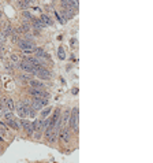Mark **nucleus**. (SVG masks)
Instances as JSON below:
<instances>
[{"mask_svg":"<svg viewBox=\"0 0 153 163\" xmlns=\"http://www.w3.org/2000/svg\"><path fill=\"white\" fill-rule=\"evenodd\" d=\"M68 127L74 132L75 134H78V129H79V110L78 106L72 107L70 110V121H68Z\"/></svg>","mask_w":153,"mask_h":163,"instance_id":"obj_1","label":"nucleus"},{"mask_svg":"<svg viewBox=\"0 0 153 163\" xmlns=\"http://www.w3.org/2000/svg\"><path fill=\"white\" fill-rule=\"evenodd\" d=\"M21 130H23V133H25L29 139H32L33 132H34L33 122H30L29 119H21Z\"/></svg>","mask_w":153,"mask_h":163,"instance_id":"obj_2","label":"nucleus"},{"mask_svg":"<svg viewBox=\"0 0 153 163\" xmlns=\"http://www.w3.org/2000/svg\"><path fill=\"white\" fill-rule=\"evenodd\" d=\"M18 47L23 51V52H26V54H29V52L32 54V52H34V50H36L34 43H33V41H27V40H25V38L18 41Z\"/></svg>","mask_w":153,"mask_h":163,"instance_id":"obj_3","label":"nucleus"},{"mask_svg":"<svg viewBox=\"0 0 153 163\" xmlns=\"http://www.w3.org/2000/svg\"><path fill=\"white\" fill-rule=\"evenodd\" d=\"M29 95L32 96V99L42 100V99H49V93H47L42 89H29Z\"/></svg>","mask_w":153,"mask_h":163,"instance_id":"obj_4","label":"nucleus"},{"mask_svg":"<svg viewBox=\"0 0 153 163\" xmlns=\"http://www.w3.org/2000/svg\"><path fill=\"white\" fill-rule=\"evenodd\" d=\"M14 111L18 114L19 119H25L26 118V113H25V106H23L22 100H18L14 103Z\"/></svg>","mask_w":153,"mask_h":163,"instance_id":"obj_5","label":"nucleus"},{"mask_svg":"<svg viewBox=\"0 0 153 163\" xmlns=\"http://www.w3.org/2000/svg\"><path fill=\"white\" fill-rule=\"evenodd\" d=\"M18 67H21L23 70V71H26L27 74H32V76H36V69L33 67L32 64L29 63V62H27L26 59H25V60H22V62H19V66Z\"/></svg>","mask_w":153,"mask_h":163,"instance_id":"obj_6","label":"nucleus"},{"mask_svg":"<svg viewBox=\"0 0 153 163\" xmlns=\"http://www.w3.org/2000/svg\"><path fill=\"white\" fill-rule=\"evenodd\" d=\"M36 76L38 78H41V80H51V78H52V73H51L49 70L44 66V67H41V69H38V70H37Z\"/></svg>","mask_w":153,"mask_h":163,"instance_id":"obj_7","label":"nucleus"},{"mask_svg":"<svg viewBox=\"0 0 153 163\" xmlns=\"http://www.w3.org/2000/svg\"><path fill=\"white\" fill-rule=\"evenodd\" d=\"M6 125H7V127H8V129H13V130H15V132L21 130V119H19V118L10 119V121H7V122H6Z\"/></svg>","mask_w":153,"mask_h":163,"instance_id":"obj_8","label":"nucleus"},{"mask_svg":"<svg viewBox=\"0 0 153 163\" xmlns=\"http://www.w3.org/2000/svg\"><path fill=\"white\" fill-rule=\"evenodd\" d=\"M1 106H3V108L4 110H8V111H11V113H14V100L11 99V97H7V96H4L3 99H1Z\"/></svg>","mask_w":153,"mask_h":163,"instance_id":"obj_9","label":"nucleus"},{"mask_svg":"<svg viewBox=\"0 0 153 163\" xmlns=\"http://www.w3.org/2000/svg\"><path fill=\"white\" fill-rule=\"evenodd\" d=\"M60 115H62V108H60V107H58V108L54 111L52 117H49L51 123H52V125H56V122H58L59 119H60Z\"/></svg>","mask_w":153,"mask_h":163,"instance_id":"obj_10","label":"nucleus"},{"mask_svg":"<svg viewBox=\"0 0 153 163\" xmlns=\"http://www.w3.org/2000/svg\"><path fill=\"white\" fill-rule=\"evenodd\" d=\"M40 21L44 23V26H52V25H54V21H52V18H51V17H48L47 14H41Z\"/></svg>","mask_w":153,"mask_h":163,"instance_id":"obj_11","label":"nucleus"},{"mask_svg":"<svg viewBox=\"0 0 153 163\" xmlns=\"http://www.w3.org/2000/svg\"><path fill=\"white\" fill-rule=\"evenodd\" d=\"M34 52H36L37 58H38V60H42V59H49V56H48V54L45 52L42 48H36L34 50Z\"/></svg>","mask_w":153,"mask_h":163,"instance_id":"obj_12","label":"nucleus"},{"mask_svg":"<svg viewBox=\"0 0 153 163\" xmlns=\"http://www.w3.org/2000/svg\"><path fill=\"white\" fill-rule=\"evenodd\" d=\"M1 32L4 33V34H6L7 37H8V36H11V34L14 33V27H13V25H11L10 22L4 23V26H3V30H1Z\"/></svg>","mask_w":153,"mask_h":163,"instance_id":"obj_13","label":"nucleus"},{"mask_svg":"<svg viewBox=\"0 0 153 163\" xmlns=\"http://www.w3.org/2000/svg\"><path fill=\"white\" fill-rule=\"evenodd\" d=\"M29 85L32 89H44V85H42V82L37 81V80H30L29 81Z\"/></svg>","mask_w":153,"mask_h":163,"instance_id":"obj_14","label":"nucleus"},{"mask_svg":"<svg viewBox=\"0 0 153 163\" xmlns=\"http://www.w3.org/2000/svg\"><path fill=\"white\" fill-rule=\"evenodd\" d=\"M51 113H52V107L47 106V108H45V110H41V117H40V119H45V118H48Z\"/></svg>","mask_w":153,"mask_h":163,"instance_id":"obj_15","label":"nucleus"},{"mask_svg":"<svg viewBox=\"0 0 153 163\" xmlns=\"http://www.w3.org/2000/svg\"><path fill=\"white\" fill-rule=\"evenodd\" d=\"M32 27H36V30H40V29H42V27H44V23L41 22L40 19H34V18H33Z\"/></svg>","mask_w":153,"mask_h":163,"instance_id":"obj_16","label":"nucleus"},{"mask_svg":"<svg viewBox=\"0 0 153 163\" xmlns=\"http://www.w3.org/2000/svg\"><path fill=\"white\" fill-rule=\"evenodd\" d=\"M32 140H34V141H41V140H42V132H33Z\"/></svg>","mask_w":153,"mask_h":163,"instance_id":"obj_17","label":"nucleus"},{"mask_svg":"<svg viewBox=\"0 0 153 163\" xmlns=\"http://www.w3.org/2000/svg\"><path fill=\"white\" fill-rule=\"evenodd\" d=\"M21 29H22V32L29 33L30 30H32V25H30V23H27V22H25L22 26H21Z\"/></svg>","mask_w":153,"mask_h":163,"instance_id":"obj_18","label":"nucleus"},{"mask_svg":"<svg viewBox=\"0 0 153 163\" xmlns=\"http://www.w3.org/2000/svg\"><path fill=\"white\" fill-rule=\"evenodd\" d=\"M10 62H11V63H14L15 66H19V62H21V60H19V56H18V55L13 54V55H11V60H10Z\"/></svg>","mask_w":153,"mask_h":163,"instance_id":"obj_19","label":"nucleus"},{"mask_svg":"<svg viewBox=\"0 0 153 163\" xmlns=\"http://www.w3.org/2000/svg\"><path fill=\"white\" fill-rule=\"evenodd\" d=\"M58 56H59V59H66V52H64V50H63V47H59V50H58Z\"/></svg>","mask_w":153,"mask_h":163,"instance_id":"obj_20","label":"nucleus"},{"mask_svg":"<svg viewBox=\"0 0 153 163\" xmlns=\"http://www.w3.org/2000/svg\"><path fill=\"white\" fill-rule=\"evenodd\" d=\"M21 40V38H19V34L18 33H15L14 32L13 34H11V41H13V43H15V44H18V41Z\"/></svg>","mask_w":153,"mask_h":163,"instance_id":"obj_21","label":"nucleus"},{"mask_svg":"<svg viewBox=\"0 0 153 163\" xmlns=\"http://www.w3.org/2000/svg\"><path fill=\"white\" fill-rule=\"evenodd\" d=\"M19 78H21L22 81H26V82H29L30 80H32L30 74H21V76H19Z\"/></svg>","mask_w":153,"mask_h":163,"instance_id":"obj_22","label":"nucleus"},{"mask_svg":"<svg viewBox=\"0 0 153 163\" xmlns=\"http://www.w3.org/2000/svg\"><path fill=\"white\" fill-rule=\"evenodd\" d=\"M0 41H1V43H3V44H4L6 41H7V36H6L4 33L1 32V30H0Z\"/></svg>","mask_w":153,"mask_h":163,"instance_id":"obj_23","label":"nucleus"},{"mask_svg":"<svg viewBox=\"0 0 153 163\" xmlns=\"http://www.w3.org/2000/svg\"><path fill=\"white\" fill-rule=\"evenodd\" d=\"M23 18L25 19H33V17H32V14L29 13V11H25V13H23Z\"/></svg>","mask_w":153,"mask_h":163,"instance_id":"obj_24","label":"nucleus"},{"mask_svg":"<svg viewBox=\"0 0 153 163\" xmlns=\"http://www.w3.org/2000/svg\"><path fill=\"white\" fill-rule=\"evenodd\" d=\"M0 51H4V44L0 41Z\"/></svg>","mask_w":153,"mask_h":163,"instance_id":"obj_25","label":"nucleus"},{"mask_svg":"<svg viewBox=\"0 0 153 163\" xmlns=\"http://www.w3.org/2000/svg\"><path fill=\"white\" fill-rule=\"evenodd\" d=\"M72 93H74V95H76V93H78V88H74V89H72Z\"/></svg>","mask_w":153,"mask_h":163,"instance_id":"obj_26","label":"nucleus"},{"mask_svg":"<svg viewBox=\"0 0 153 163\" xmlns=\"http://www.w3.org/2000/svg\"><path fill=\"white\" fill-rule=\"evenodd\" d=\"M0 19H1V11H0Z\"/></svg>","mask_w":153,"mask_h":163,"instance_id":"obj_27","label":"nucleus"}]
</instances>
